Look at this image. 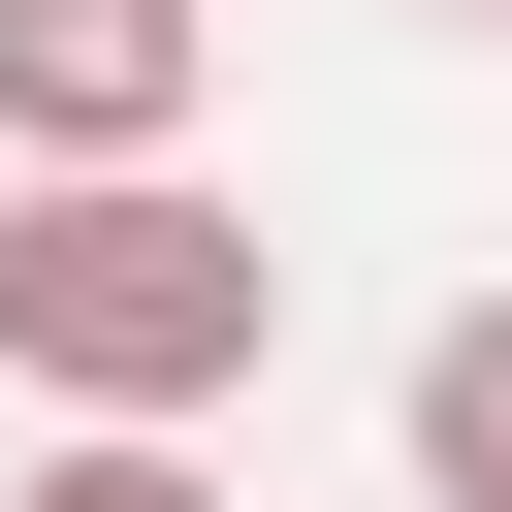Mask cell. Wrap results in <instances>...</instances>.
I'll use <instances>...</instances> for the list:
<instances>
[{
  "mask_svg": "<svg viewBox=\"0 0 512 512\" xmlns=\"http://www.w3.org/2000/svg\"><path fill=\"white\" fill-rule=\"evenodd\" d=\"M416 512H512V288L416 320Z\"/></svg>",
  "mask_w": 512,
  "mask_h": 512,
  "instance_id": "3",
  "label": "cell"
},
{
  "mask_svg": "<svg viewBox=\"0 0 512 512\" xmlns=\"http://www.w3.org/2000/svg\"><path fill=\"white\" fill-rule=\"evenodd\" d=\"M224 0H0V160H192Z\"/></svg>",
  "mask_w": 512,
  "mask_h": 512,
  "instance_id": "2",
  "label": "cell"
},
{
  "mask_svg": "<svg viewBox=\"0 0 512 512\" xmlns=\"http://www.w3.org/2000/svg\"><path fill=\"white\" fill-rule=\"evenodd\" d=\"M448 32H512V0H448Z\"/></svg>",
  "mask_w": 512,
  "mask_h": 512,
  "instance_id": "5",
  "label": "cell"
},
{
  "mask_svg": "<svg viewBox=\"0 0 512 512\" xmlns=\"http://www.w3.org/2000/svg\"><path fill=\"white\" fill-rule=\"evenodd\" d=\"M0 512H224V480H192V416H64V448H32Z\"/></svg>",
  "mask_w": 512,
  "mask_h": 512,
  "instance_id": "4",
  "label": "cell"
},
{
  "mask_svg": "<svg viewBox=\"0 0 512 512\" xmlns=\"http://www.w3.org/2000/svg\"><path fill=\"white\" fill-rule=\"evenodd\" d=\"M288 352V256L192 160H0V384L32 416H224Z\"/></svg>",
  "mask_w": 512,
  "mask_h": 512,
  "instance_id": "1",
  "label": "cell"
}]
</instances>
